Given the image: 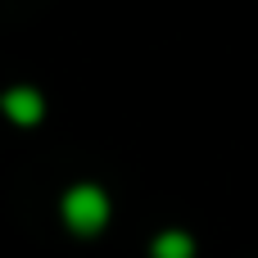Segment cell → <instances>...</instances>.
<instances>
[{
  "label": "cell",
  "instance_id": "1",
  "mask_svg": "<svg viewBox=\"0 0 258 258\" xmlns=\"http://www.w3.org/2000/svg\"><path fill=\"white\" fill-rule=\"evenodd\" d=\"M59 218H63V227H68L73 236L95 240V236L109 227V218H113V200H109V190L95 186V181H73V186L59 195Z\"/></svg>",
  "mask_w": 258,
  "mask_h": 258
},
{
  "label": "cell",
  "instance_id": "2",
  "mask_svg": "<svg viewBox=\"0 0 258 258\" xmlns=\"http://www.w3.org/2000/svg\"><path fill=\"white\" fill-rule=\"evenodd\" d=\"M0 113L14 122V127H36L45 118V95L36 86H9L0 95Z\"/></svg>",
  "mask_w": 258,
  "mask_h": 258
},
{
  "label": "cell",
  "instance_id": "3",
  "mask_svg": "<svg viewBox=\"0 0 258 258\" xmlns=\"http://www.w3.org/2000/svg\"><path fill=\"white\" fill-rule=\"evenodd\" d=\"M150 258H195V236L181 227H168L150 240Z\"/></svg>",
  "mask_w": 258,
  "mask_h": 258
}]
</instances>
